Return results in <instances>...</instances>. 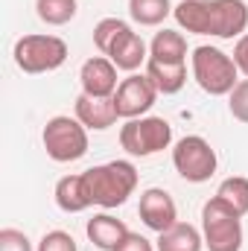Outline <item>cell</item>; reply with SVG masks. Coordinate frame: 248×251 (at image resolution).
<instances>
[{
    "label": "cell",
    "instance_id": "obj_1",
    "mask_svg": "<svg viewBox=\"0 0 248 251\" xmlns=\"http://www.w3.org/2000/svg\"><path fill=\"white\" fill-rule=\"evenodd\" d=\"M175 24L193 35L213 38H243L248 29V3L246 0H181L173 9Z\"/></svg>",
    "mask_w": 248,
    "mask_h": 251
},
{
    "label": "cell",
    "instance_id": "obj_2",
    "mask_svg": "<svg viewBox=\"0 0 248 251\" xmlns=\"http://www.w3.org/2000/svg\"><path fill=\"white\" fill-rule=\"evenodd\" d=\"M82 190L91 207H120L137 190V167L131 161H108L82 173Z\"/></svg>",
    "mask_w": 248,
    "mask_h": 251
},
{
    "label": "cell",
    "instance_id": "obj_3",
    "mask_svg": "<svg viewBox=\"0 0 248 251\" xmlns=\"http://www.w3.org/2000/svg\"><path fill=\"white\" fill-rule=\"evenodd\" d=\"M190 64H193L196 85L210 97H228L240 82V70L234 59L219 47H210V44L196 47L190 56Z\"/></svg>",
    "mask_w": 248,
    "mask_h": 251
},
{
    "label": "cell",
    "instance_id": "obj_4",
    "mask_svg": "<svg viewBox=\"0 0 248 251\" xmlns=\"http://www.w3.org/2000/svg\"><path fill=\"white\" fill-rule=\"evenodd\" d=\"M201 237L207 251H243V216L213 196L201 204Z\"/></svg>",
    "mask_w": 248,
    "mask_h": 251
},
{
    "label": "cell",
    "instance_id": "obj_5",
    "mask_svg": "<svg viewBox=\"0 0 248 251\" xmlns=\"http://www.w3.org/2000/svg\"><path fill=\"white\" fill-rule=\"evenodd\" d=\"M12 56H15V64L24 73L35 76V73H53V70H59L67 62L70 50H67V44L59 35L32 32V35H24V38L15 41Z\"/></svg>",
    "mask_w": 248,
    "mask_h": 251
},
{
    "label": "cell",
    "instance_id": "obj_6",
    "mask_svg": "<svg viewBox=\"0 0 248 251\" xmlns=\"http://www.w3.org/2000/svg\"><path fill=\"white\" fill-rule=\"evenodd\" d=\"M41 143L47 149V158L56 164H73L79 158H85L88 152V128L79 123L76 117H50L44 131H41Z\"/></svg>",
    "mask_w": 248,
    "mask_h": 251
},
{
    "label": "cell",
    "instance_id": "obj_7",
    "mask_svg": "<svg viewBox=\"0 0 248 251\" xmlns=\"http://www.w3.org/2000/svg\"><path fill=\"white\" fill-rule=\"evenodd\" d=\"M173 143V126L164 117H137V120H125L120 126V146L134 158H149L158 155L164 149H170Z\"/></svg>",
    "mask_w": 248,
    "mask_h": 251
},
{
    "label": "cell",
    "instance_id": "obj_8",
    "mask_svg": "<svg viewBox=\"0 0 248 251\" xmlns=\"http://www.w3.org/2000/svg\"><path fill=\"white\" fill-rule=\"evenodd\" d=\"M173 167L175 173L190 184H204L219 167L216 149L201 137V134H187L173 146Z\"/></svg>",
    "mask_w": 248,
    "mask_h": 251
},
{
    "label": "cell",
    "instance_id": "obj_9",
    "mask_svg": "<svg viewBox=\"0 0 248 251\" xmlns=\"http://www.w3.org/2000/svg\"><path fill=\"white\" fill-rule=\"evenodd\" d=\"M155 100H158V88L152 85V79L146 73H128L125 79H120V88L114 94V108L120 120H137L152 111Z\"/></svg>",
    "mask_w": 248,
    "mask_h": 251
},
{
    "label": "cell",
    "instance_id": "obj_10",
    "mask_svg": "<svg viewBox=\"0 0 248 251\" xmlns=\"http://www.w3.org/2000/svg\"><path fill=\"white\" fill-rule=\"evenodd\" d=\"M137 213H140L143 225L149 231H155V234H164L167 228H173L178 222V204H175V199L161 187H149L140 193Z\"/></svg>",
    "mask_w": 248,
    "mask_h": 251
},
{
    "label": "cell",
    "instance_id": "obj_11",
    "mask_svg": "<svg viewBox=\"0 0 248 251\" xmlns=\"http://www.w3.org/2000/svg\"><path fill=\"white\" fill-rule=\"evenodd\" d=\"M79 85L82 94L88 97H114L120 82H117V64L108 56H94L79 67Z\"/></svg>",
    "mask_w": 248,
    "mask_h": 251
},
{
    "label": "cell",
    "instance_id": "obj_12",
    "mask_svg": "<svg viewBox=\"0 0 248 251\" xmlns=\"http://www.w3.org/2000/svg\"><path fill=\"white\" fill-rule=\"evenodd\" d=\"M76 120L85 126L88 131H105L120 120L117 108H114V97H88L79 94L76 97Z\"/></svg>",
    "mask_w": 248,
    "mask_h": 251
},
{
    "label": "cell",
    "instance_id": "obj_13",
    "mask_svg": "<svg viewBox=\"0 0 248 251\" xmlns=\"http://www.w3.org/2000/svg\"><path fill=\"white\" fill-rule=\"evenodd\" d=\"M85 234H88V240H91L97 249L114 251L125 237H128V225H125L123 219L111 216V213H97L94 219H88Z\"/></svg>",
    "mask_w": 248,
    "mask_h": 251
},
{
    "label": "cell",
    "instance_id": "obj_14",
    "mask_svg": "<svg viewBox=\"0 0 248 251\" xmlns=\"http://www.w3.org/2000/svg\"><path fill=\"white\" fill-rule=\"evenodd\" d=\"M108 59L117 64V70H125V73H134L140 64L149 62V47H146V41L134 32V29H128L123 38L111 47V53H108Z\"/></svg>",
    "mask_w": 248,
    "mask_h": 251
},
{
    "label": "cell",
    "instance_id": "obj_15",
    "mask_svg": "<svg viewBox=\"0 0 248 251\" xmlns=\"http://www.w3.org/2000/svg\"><path fill=\"white\" fill-rule=\"evenodd\" d=\"M146 76L152 79V85L158 88V94L170 97V94H178L187 85V62H158V59H149L146 62Z\"/></svg>",
    "mask_w": 248,
    "mask_h": 251
},
{
    "label": "cell",
    "instance_id": "obj_16",
    "mask_svg": "<svg viewBox=\"0 0 248 251\" xmlns=\"http://www.w3.org/2000/svg\"><path fill=\"white\" fill-rule=\"evenodd\" d=\"M204 249V237L196 225L190 222H175L173 228H167L164 234H158V251H201Z\"/></svg>",
    "mask_w": 248,
    "mask_h": 251
},
{
    "label": "cell",
    "instance_id": "obj_17",
    "mask_svg": "<svg viewBox=\"0 0 248 251\" xmlns=\"http://www.w3.org/2000/svg\"><path fill=\"white\" fill-rule=\"evenodd\" d=\"M149 59L158 62H187V38L178 29H161L155 32L152 44H149Z\"/></svg>",
    "mask_w": 248,
    "mask_h": 251
},
{
    "label": "cell",
    "instance_id": "obj_18",
    "mask_svg": "<svg viewBox=\"0 0 248 251\" xmlns=\"http://www.w3.org/2000/svg\"><path fill=\"white\" fill-rule=\"evenodd\" d=\"M53 196H56L59 210H64V213H82V210L91 207V201H88V196L82 190V173L79 176H64V178H59Z\"/></svg>",
    "mask_w": 248,
    "mask_h": 251
},
{
    "label": "cell",
    "instance_id": "obj_19",
    "mask_svg": "<svg viewBox=\"0 0 248 251\" xmlns=\"http://www.w3.org/2000/svg\"><path fill=\"white\" fill-rule=\"evenodd\" d=\"M173 3L170 0H128V15L134 24L140 26H158L173 15Z\"/></svg>",
    "mask_w": 248,
    "mask_h": 251
},
{
    "label": "cell",
    "instance_id": "obj_20",
    "mask_svg": "<svg viewBox=\"0 0 248 251\" xmlns=\"http://www.w3.org/2000/svg\"><path fill=\"white\" fill-rule=\"evenodd\" d=\"M79 3L76 0H35V15L47 26H64L76 18Z\"/></svg>",
    "mask_w": 248,
    "mask_h": 251
},
{
    "label": "cell",
    "instance_id": "obj_21",
    "mask_svg": "<svg viewBox=\"0 0 248 251\" xmlns=\"http://www.w3.org/2000/svg\"><path fill=\"white\" fill-rule=\"evenodd\" d=\"M128 29H131V26H128L125 21H120V18H102V21L94 26V44H97V50H99L102 56H108L111 47L123 38Z\"/></svg>",
    "mask_w": 248,
    "mask_h": 251
},
{
    "label": "cell",
    "instance_id": "obj_22",
    "mask_svg": "<svg viewBox=\"0 0 248 251\" xmlns=\"http://www.w3.org/2000/svg\"><path fill=\"white\" fill-rule=\"evenodd\" d=\"M216 196H219L228 207H234L240 216L248 213V178H243V176L225 178V181L219 184V190H216Z\"/></svg>",
    "mask_w": 248,
    "mask_h": 251
},
{
    "label": "cell",
    "instance_id": "obj_23",
    "mask_svg": "<svg viewBox=\"0 0 248 251\" xmlns=\"http://www.w3.org/2000/svg\"><path fill=\"white\" fill-rule=\"evenodd\" d=\"M228 111L234 120L248 126V79H240L237 88L228 94Z\"/></svg>",
    "mask_w": 248,
    "mask_h": 251
},
{
    "label": "cell",
    "instance_id": "obj_24",
    "mask_svg": "<svg viewBox=\"0 0 248 251\" xmlns=\"http://www.w3.org/2000/svg\"><path fill=\"white\" fill-rule=\"evenodd\" d=\"M38 251H79L76 246V240H73V234H67V231H47L44 237H41V243H38Z\"/></svg>",
    "mask_w": 248,
    "mask_h": 251
},
{
    "label": "cell",
    "instance_id": "obj_25",
    "mask_svg": "<svg viewBox=\"0 0 248 251\" xmlns=\"http://www.w3.org/2000/svg\"><path fill=\"white\" fill-rule=\"evenodd\" d=\"M0 251H32V243L24 231L18 228H3L0 231Z\"/></svg>",
    "mask_w": 248,
    "mask_h": 251
},
{
    "label": "cell",
    "instance_id": "obj_26",
    "mask_svg": "<svg viewBox=\"0 0 248 251\" xmlns=\"http://www.w3.org/2000/svg\"><path fill=\"white\" fill-rule=\"evenodd\" d=\"M234 64H237V70L243 73L248 79V32L243 35V38H237V44H234Z\"/></svg>",
    "mask_w": 248,
    "mask_h": 251
},
{
    "label": "cell",
    "instance_id": "obj_27",
    "mask_svg": "<svg viewBox=\"0 0 248 251\" xmlns=\"http://www.w3.org/2000/svg\"><path fill=\"white\" fill-rule=\"evenodd\" d=\"M114 251H155V249H152V243H149L143 234H134V231H128V237H125V240H123V243H120Z\"/></svg>",
    "mask_w": 248,
    "mask_h": 251
}]
</instances>
